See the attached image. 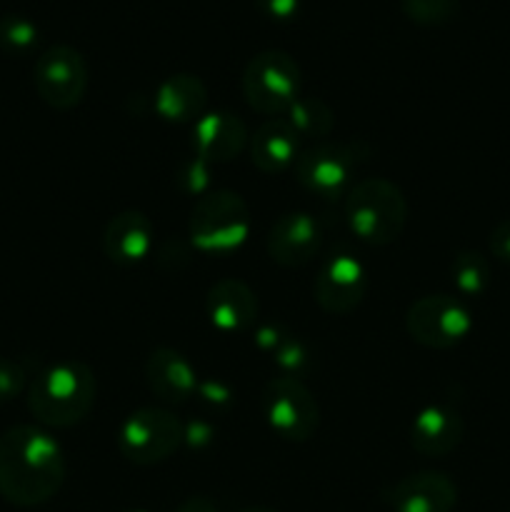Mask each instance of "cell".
Returning a JSON list of instances; mask_svg holds the SVG:
<instances>
[{
  "mask_svg": "<svg viewBox=\"0 0 510 512\" xmlns=\"http://www.w3.org/2000/svg\"><path fill=\"white\" fill-rule=\"evenodd\" d=\"M175 512H220V510L218 505H215L210 498H205V495H190V498H185L183 503L175 508Z\"/></svg>",
  "mask_w": 510,
  "mask_h": 512,
  "instance_id": "d6a6232c",
  "label": "cell"
},
{
  "mask_svg": "<svg viewBox=\"0 0 510 512\" xmlns=\"http://www.w3.org/2000/svg\"><path fill=\"white\" fill-rule=\"evenodd\" d=\"M355 168H358V148L353 143H333V140H323L310 145L308 150H300L293 163L295 180L308 193L325 200H335L345 193Z\"/></svg>",
  "mask_w": 510,
  "mask_h": 512,
  "instance_id": "30bf717a",
  "label": "cell"
},
{
  "mask_svg": "<svg viewBox=\"0 0 510 512\" xmlns=\"http://www.w3.org/2000/svg\"><path fill=\"white\" fill-rule=\"evenodd\" d=\"M383 503L393 512H453L458 485L440 470H418L383 490Z\"/></svg>",
  "mask_w": 510,
  "mask_h": 512,
  "instance_id": "7c38bea8",
  "label": "cell"
},
{
  "mask_svg": "<svg viewBox=\"0 0 510 512\" xmlns=\"http://www.w3.org/2000/svg\"><path fill=\"white\" fill-rule=\"evenodd\" d=\"M28 390V370L18 360L0 358V403H10Z\"/></svg>",
  "mask_w": 510,
  "mask_h": 512,
  "instance_id": "4316f807",
  "label": "cell"
},
{
  "mask_svg": "<svg viewBox=\"0 0 510 512\" xmlns=\"http://www.w3.org/2000/svg\"><path fill=\"white\" fill-rule=\"evenodd\" d=\"M458 0H400L403 13L423 28H435L445 25L458 13Z\"/></svg>",
  "mask_w": 510,
  "mask_h": 512,
  "instance_id": "cb8c5ba5",
  "label": "cell"
},
{
  "mask_svg": "<svg viewBox=\"0 0 510 512\" xmlns=\"http://www.w3.org/2000/svg\"><path fill=\"white\" fill-rule=\"evenodd\" d=\"M33 83L45 105L53 110H73L88 93V63L73 45H50L35 60Z\"/></svg>",
  "mask_w": 510,
  "mask_h": 512,
  "instance_id": "9c48e42d",
  "label": "cell"
},
{
  "mask_svg": "<svg viewBox=\"0 0 510 512\" xmlns=\"http://www.w3.org/2000/svg\"><path fill=\"white\" fill-rule=\"evenodd\" d=\"M125 512H148V510H125Z\"/></svg>",
  "mask_w": 510,
  "mask_h": 512,
  "instance_id": "e575fe53",
  "label": "cell"
},
{
  "mask_svg": "<svg viewBox=\"0 0 510 512\" xmlns=\"http://www.w3.org/2000/svg\"><path fill=\"white\" fill-rule=\"evenodd\" d=\"M490 255L498 260H503V263H510V218L500 220L498 225H495V230L490 233Z\"/></svg>",
  "mask_w": 510,
  "mask_h": 512,
  "instance_id": "4dcf8cb0",
  "label": "cell"
},
{
  "mask_svg": "<svg viewBox=\"0 0 510 512\" xmlns=\"http://www.w3.org/2000/svg\"><path fill=\"white\" fill-rule=\"evenodd\" d=\"M273 360L283 370V375H290V378H300V375H305L313 368V353H310V348L300 338H293V335H288L278 345V350L273 353Z\"/></svg>",
  "mask_w": 510,
  "mask_h": 512,
  "instance_id": "d4e9b609",
  "label": "cell"
},
{
  "mask_svg": "<svg viewBox=\"0 0 510 512\" xmlns=\"http://www.w3.org/2000/svg\"><path fill=\"white\" fill-rule=\"evenodd\" d=\"M248 128L243 118L228 110H208L193 123V155L205 163H230L248 148Z\"/></svg>",
  "mask_w": 510,
  "mask_h": 512,
  "instance_id": "5bb4252c",
  "label": "cell"
},
{
  "mask_svg": "<svg viewBox=\"0 0 510 512\" xmlns=\"http://www.w3.org/2000/svg\"><path fill=\"white\" fill-rule=\"evenodd\" d=\"M465 423L455 408L445 403H430L413 418L410 445L425 458H443L463 443Z\"/></svg>",
  "mask_w": 510,
  "mask_h": 512,
  "instance_id": "e0dca14e",
  "label": "cell"
},
{
  "mask_svg": "<svg viewBox=\"0 0 510 512\" xmlns=\"http://www.w3.org/2000/svg\"><path fill=\"white\" fill-rule=\"evenodd\" d=\"M345 220L355 238L383 248L403 235L408 223V200L388 178H365L345 195Z\"/></svg>",
  "mask_w": 510,
  "mask_h": 512,
  "instance_id": "3957f363",
  "label": "cell"
},
{
  "mask_svg": "<svg viewBox=\"0 0 510 512\" xmlns=\"http://www.w3.org/2000/svg\"><path fill=\"white\" fill-rule=\"evenodd\" d=\"M65 453L35 425H15L0 435V495L18 508H38L65 483Z\"/></svg>",
  "mask_w": 510,
  "mask_h": 512,
  "instance_id": "6da1fadb",
  "label": "cell"
},
{
  "mask_svg": "<svg viewBox=\"0 0 510 512\" xmlns=\"http://www.w3.org/2000/svg\"><path fill=\"white\" fill-rule=\"evenodd\" d=\"M243 95L255 113L285 115L300 98V65L285 50H260L243 70Z\"/></svg>",
  "mask_w": 510,
  "mask_h": 512,
  "instance_id": "5b68a950",
  "label": "cell"
},
{
  "mask_svg": "<svg viewBox=\"0 0 510 512\" xmlns=\"http://www.w3.org/2000/svg\"><path fill=\"white\" fill-rule=\"evenodd\" d=\"M98 380L80 360H60L40 370L28 385L25 403L35 420L48 428H73L95 408Z\"/></svg>",
  "mask_w": 510,
  "mask_h": 512,
  "instance_id": "7a4b0ae2",
  "label": "cell"
},
{
  "mask_svg": "<svg viewBox=\"0 0 510 512\" xmlns=\"http://www.w3.org/2000/svg\"><path fill=\"white\" fill-rule=\"evenodd\" d=\"M250 160L258 170L273 175L283 173L300 155V138L285 118H268L255 128L248 140Z\"/></svg>",
  "mask_w": 510,
  "mask_h": 512,
  "instance_id": "ffe728a7",
  "label": "cell"
},
{
  "mask_svg": "<svg viewBox=\"0 0 510 512\" xmlns=\"http://www.w3.org/2000/svg\"><path fill=\"white\" fill-rule=\"evenodd\" d=\"M285 338H288V335H285L278 325H260V328L255 330V343H258L260 350H265V353L270 355L278 350V345L283 343Z\"/></svg>",
  "mask_w": 510,
  "mask_h": 512,
  "instance_id": "1f68e13d",
  "label": "cell"
},
{
  "mask_svg": "<svg viewBox=\"0 0 510 512\" xmlns=\"http://www.w3.org/2000/svg\"><path fill=\"white\" fill-rule=\"evenodd\" d=\"M253 3L265 18L275 23H290L300 13V0H253Z\"/></svg>",
  "mask_w": 510,
  "mask_h": 512,
  "instance_id": "f1b7e54d",
  "label": "cell"
},
{
  "mask_svg": "<svg viewBox=\"0 0 510 512\" xmlns=\"http://www.w3.org/2000/svg\"><path fill=\"white\" fill-rule=\"evenodd\" d=\"M153 108L165 123L193 125L208 113V88L193 73H175L155 88Z\"/></svg>",
  "mask_w": 510,
  "mask_h": 512,
  "instance_id": "d6986e66",
  "label": "cell"
},
{
  "mask_svg": "<svg viewBox=\"0 0 510 512\" xmlns=\"http://www.w3.org/2000/svg\"><path fill=\"white\" fill-rule=\"evenodd\" d=\"M323 233H320L318 220L310 213H285L270 228L265 250L270 260L280 268H303L318 255Z\"/></svg>",
  "mask_w": 510,
  "mask_h": 512,
  "instance_id": "4fadbf2b",
  "label": "cell"
},
{
  "mask_svg": "<svg viewBox=\"0 0 510 512\" xmlns=\"http://www.w3.org/2000/svg\"><path fill=\"white\" fill-rule=\"evenodd\" d=\"M260 405L268 428L288 443H308L320 425L318 400L300 378H270L260 393Z\"/></svg>",
  "mask_w": 510,
  "mask_h": 512,
  "instance_id": "8992f818",
  "label": "cell"
},
{
  "mask_svg": "<svg viewBox=\"0 0 510 512\" xmlns=\"http://www.w3.org/2000/svg\"><path fill=\"white\" fill-rule=\"evenodd\" d=\"M285 123L298 138H328L335 128V115L320 98H298L285 110Z\"/></svg>",
  "mask_w": 510,
  "mask_h": 512,
  "instance_id": "44dd1931",
  "label": "cell"
},
{
  "mask_svg": "<svg viewBox=\"0 0 510 512\" xmlns=\"http://www.w3.org/2000/svg\"><path fill=\"white\" fill-rule=\"evenodd\" d=\"M40 30L25 15H0V53L25 55L38 45Z\"/></svg>",
  "mask_w": 510,
  "mask_h": 512,
  "instance_id": "603a6c76",
  "label": "cell"
},
{
  "mask_svg": "<svg viewBox=\"0 0 510 512\" xmlns=\"http://www.w3.org/2000/svg\"><path fill=\"white\" fill-rule=\"evenodd\" d=\"M150 393L168 405H185L198 393L200 378L193 363L175 348H155L145 360Z\"/></svg>",
  "mask_w": 510,
  "mask_h": 512,
  "instance_id": "9a60e30c",
  "label": "cell"
},
{
  "mask_svg": "<svg viewBox=\"0 0 510 512\" xmlns=\"http://www.w3.org/2000/svg\"><path fill=\"white\" fill-rule=\"evenodd\" d=\"M368 293V270L355 255L335 253L320 265L313 295L320 310L330 315H348L363 303Z\"/></svg>",
  "mask_w": 510,
  "mask_h": 512,
  "instance_id": "8fae6325",
  "label": "cell"
},
{
  "mask_svg": "<svg viewBox=\"0 0 510 512\" xmlns=\"http://www.w3.org/2000/svg\"><path fill=\"white\" fill-rule=\"evenodd\" d=\"M205 313L220 333H243L258 323V298L243 280L223 278L205 293Z\"/></svg>",
  "mask_w": 510,
  "mask_h": 512,
  "instance_id": "2e32d148",
  "label": "cell"
},
{
  "mask_svg": "<svg viewBox=\"0 0 510 512\" xmlns=\"http://www.w3.org/2000/svg\"><path fill=\"white\" fill-rule=\"evenodd\" d=\"M250 233V208L235 190L213 188L193 205L188 238L195 250L208 255H230L243 248Z\"/></svg>",
  "mask_w": 510,
  "mask_h": 512,
  "instance_id": "277c9868",
  "label": "cell"
},
{
  "mask_svg": "<svg viewBox=\"0 0 510 512\" xmlns=\"http://www.w3.org/2000/svg\"><path fill=\"white\" fill-rule=\"evenodd\" d=\"M240 512H280V510H275V508H263V505H258V508H245V510H240Z\"/></svg>",
  "mask_w": 510,
  "mask_h": 512,
  "instance_id": "836d02e7",
  "label": "cell"
},
{
  "mask_svg": "<svg viewBox=\"0 0 510 512\" xmlns=\"http://www.w3.org/2000/svg\"><path fill=\"white\" fill-rule=\"evenodd\" d=\"M195 398H200V403H203L205 408L215 410V413H223V410L233 408L235 403L233 388L225 385L223 380H200Z\"/></svg>",
  "mask_w": 510,
  "mask_h": 512,
  "instance_id": "83f0119b",
  "label": "cell"
},
{
  "mask_svg": "<svg viewBox=\"0 0 510 512\" xmlns=\"http://www.w3.org/2000/svg\"><path fill=\"white\" fill-rule=\"evenodd\" d=\"M450 273H453V283L458 293L468 295V298L483 295L490 283V265L478 250H463V253L455 255Z\"/></svg>",
  "mask_w": 510,
  "mask_h": 512,
  "instance_id": "7402d4cb",
  "label": "cell"
},
{
  "mask_svg": "<svg viewBox=\"0 0 510 512\" xmlns=\"http://www.w3.org/2000/svg\"><path fill=\"white\" fill-rule=\"evenodd\" d=\"M183 445V423L168 408H138L118 430V450L135 465H158Z\"/></svg>",
  "mask_w": 510,
  "mask_h": 512,
  "instance_id": "52a82bcc",
  "label": "cell"
},
{
  "mask_svg": "<svg viewBox=\"0 0 510 512\" xmlns=\"http://www.w3.org/2000/svg\"><path fill=\"white\" fill-rule=\"evenodd\" d=\"M210 173H213V165L205 163V160L198 158V155H190V158H185L183 163L178 165L175 183H178V188L183 190V193L200 198V195L213 190L210 188Z\"/></svg>",
  "mask_w": 510,
  "mask_h": 512,
  "instance_id": "484cf974",
  "label": "cell"
},
{
  "mask_svg": "<svg viewBox=\"0 0 510 512\" xmlns=\"http://www.w3.org/2000/svg\"><path fill=\"white\" fill-rule=\"evenodd\" d=\"M215 440V425L205 423V420H190V423H183V445L188 448H208Z\"/></svg>",
  "mask_w": 510,
  "mask_h": 512,
  "instance_id": "f546056e",
  "label": "cell"
},
{
  "mask_svg": "<svg viewBox=\"0 0 510 512\" xmlns=\"http://www.w3.org/2000/svg\"><path fill=\"white\" fill-rule=\"evenodd\" d=\"M405 330L418 345L430 350H450L473 330V318L463 300L445 293L413 300L405 313Z\"/></svg>",
  "mask_w": 510,
  "mask_h": 512,
  "instance_id": "ba28073f",
  "label": "cell"
},
{
  "mask_svg": "<svg viewBox=\"0 0 510 512\" xmlns=\"http://www.w3.org/2000/svg\"><path fill=\"white\" fill-rule=\"evenodd\" d=\"M155 250V228L140 210H120L103 230V253L115 265H138Z\"/></svg>",
  "mask_w": 510,
  "mask_h": 512,
  "instance_id": "ac0fdd59",
  "label": "cell"
}]
</instances>
